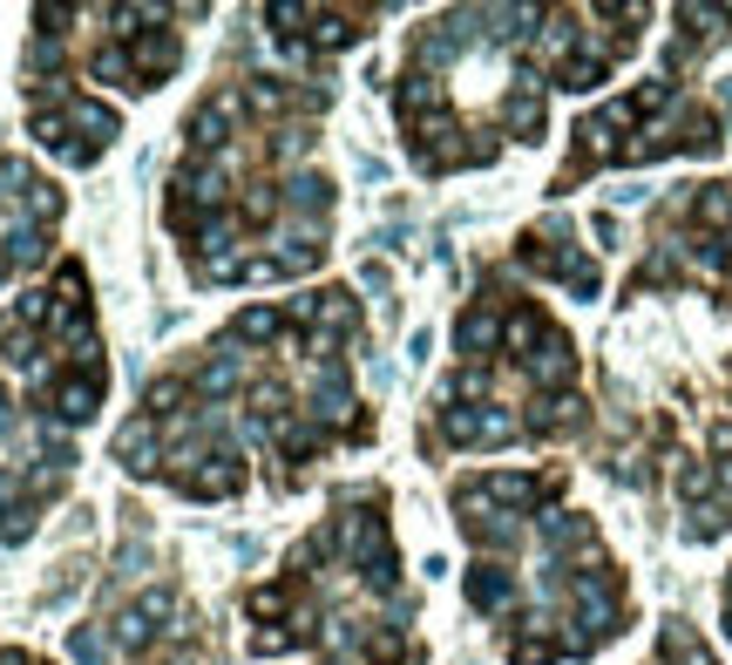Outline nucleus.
<instances>
[{
    "label": "nucleus",
    "instance_id": "nucleus-2",
    "mask_svg": "<svg viewBox=\"0 0 732 665\" xmlns=\"http://www.w3.org/2000/svg\"><path fill=\"white\" fill-rule=\"evenodd\" d=\"M319 102L306 75H224L190 109L163 224L197 286L292 279L325 258L333 184L312 164Z\"/></svg>",
    "mask_w": 732,
    "mask_h": 665
},
{
    "label": "nucleus",
    "instance_id": "nucleus-4",
    "mask_svg": "<svg viewBox=\"0 0 732 665\" xmlns=\"http://www.w3.org/2000/svg\"><path fill=\"white\" fill-rule=\"evenodd\" d=\"M0 380L41 421H55L62 435L96 421L109 395V354L96 333V299L81 258H62L48 286H34L27 299L0 312Z\"/></svg>",
    "mask_w": 732,
    "mask_h": 665
},
{
    "label": "nucleus",
    "instance_id": "nucleus-6",
    "mask_svg": "<svg viewBox=\"0 0 732 665\" xmlns=\"http://www.w3.org/2000/svg\"><path fill=\"white\" fill-rule=\"evenodd\" d=\"M68 645L81 665H203V618L170 577H143L109 591Z\"/></svg>",
    "mask_w": 732,
    "mask_h": 665
},
{
    "label": "nucleus",
    "instance_id": "nucleus-3",
    "mask_svg": "<svg viewBox=\"0 0 732 665\" xmlns=\"http://www.w3.org/2000/svg\"><path fill=\"white\" fill-rule=\"evenodd\" d=\"M252 652H353L366 665H414V598L400 584L387 489H346L325 523L244 598Z\"/></svg>",
    "mask_w": 732,
    "mask_h": 665
},
{
    "label": "nucleus",
    "instance_id": "nucleus-10",
    "mask_svg": "<svg viewBox=\"0 0 732 665\" xmlns=\"http://www.w3.org/2000/svg\"><path fill=\"white\" fill-rule=\"evenodd\" d=\"M0 665H55V658H41V652H27V645H0Z\"/></svg>",
    "mask_w": 732,
    "mask_h": 665
},
{
    "label": "nucleus",
    "instance_id": "nucleus-8",
    "mask_svg": "<svg viewBox=\"0 0 732 665\" xmlns=\"http://www.w3.org/2000/svg\"><path fill=\"white\" fill-rule=\"evenodd\" d=\"M62 231V184L41 177L27 156L0 149V286H14L55 252Z\"/></svg>",
    "mask_w": 732,
    "mask_h": 665
},
{
    "label": "nucleus",
    "instance_id": "nucleus-1",
    "mask_svg": "<svg viewBox=\"0 0 732 665\" xmlns=\"http://www.w3.org/2000/svg\"><path fill=\"white\" fill-rule=\"evenodd\" d=\"M353 340L359 306L340 286L237 312L197 361L143 387V408L115 435V462L197 502L237 496L252 483V455L278 489H299L319 455L374 435L353 387Z\"/></svg>",
    "mask_w": 732,
    "mask_h": 665
},
{
    "label": "nucleus",
    "instance_id": "nucleus-5",
    "mask_svg": "<svg viewBox=\"0 0 732 665\" xmlns=\"http://www.w3.org/2000/svg\"><path fill=\"white\" fill-rule=\"evenodd\" d=\"M177 21H197V8H34L27 82H68L81 96L109 82L149 96L184 68Z\"/></svg>",
    "mask_w": 732,
    "mask_h": 665
},
{
    "label": "nucleus",
    "instance_id": "nucleus-9",
    "mask_svg": "<svg viewBox=\"0 0 732 665\" xmlns=\"http://www.w3.org/2000/svg\"><path fill=\"white\" fill-rule=\"evenodd\" d=\"M27 136L62 164H96L122 136V115L68 82H27Z\"/></svg>",
    "mask_w": 732,
    "mask_h": 665
},
{
    "label": "nucleus",
    "instance_id": "nucleus-7",
    "mask_svg": "<svg viewBox=\"0 0 732 665\" xmlns=\"http://www.w3.org/2000/svg\"><path fill=\"white\" fill-rule=\"evenodd\" d=\"M75 476V435L41 421L8 380H0V543H21Z\"/></svg>",
    "mask_w": 732,
    "mask_h": 665
}]
</instances>
